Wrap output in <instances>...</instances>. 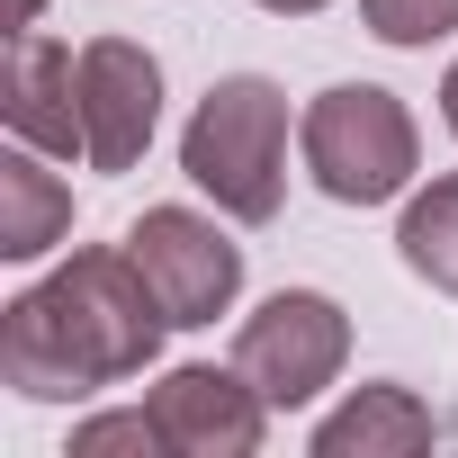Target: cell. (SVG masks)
I'll return each instance as SVG.
<instances>
[{
	"mask_svg": "<svg viewBox=\"0 0 458 458\" xmlns=\"http://www.w3.org/2000/svg\"><path fill=\"white\" fill-rule=\"evenodd\" d=\"M162 333L180 324L162 315L135 252L90 243L0 306V386H19L28 404H81L99 386L144 377L162 360Z\"/></svg>",
	"mask_w": 458,
	"mask_h": 458,
	"instance_id": "1",
	"label": "cell"
},
{
	"mask_svg": "<svg viewBox=\"0 0 458 458\" xmlns=\"http://www.w3.org/2000/svg\"><path fill=\"white\" fill-rule=\"evenodd\" d=\"M180 171L216 198V216L270 225L288 207V90L270 72H225L180 126Z\"/></svg>",
	"mask_w": 458,
	"mask_h": 458,
	"instance_id": "2",
	"label": "cell"
},
{
	"mask_svg": "<svg viewBox=\"0 0 458 458\" xmlns=\"http://www.w3.org/2000/svg\"><path fill=\"white\" fill-rule=\"evenodd\" d=\"M297 153H306V171H315V189H324L333 207H386V198H404L413 171H422V126H413V108H404L395 90H377V81H333V90L306 99Z\"/></svg>",
	"mask_w": 458,
	"mask_h": 458,
	"instance_id": "3",
	"label": "cell"
},
{
	"mask_svg": "<svg viewBox=\"0 0 458 458\" xmlns=\"http://www.w3.org/2000/svg\"><path fill=\"white\" fill-rule=\"evenodd\" d=\"M342 360H351V315H342L324 288H279V297H261V306L234 324V369L261 386L270 413L315 404V395L342 377Z\"/></svg>",
	"mask_w": 458,
	"mask_h": 458,
	"instance_id": "4",
	"label": "cell"
},
{
	"mask_svg": "<svg viewBox=\"0 0 458 458\" xmlns=\"http://www.w3.org/2000/svg\"><path fill=\"white\" fill-rule=\"evenodd\" d=\"M126 252H135V270L153 279V297H162V315L180 333L216 324L225 306L243 297V243L225 234L216 216H198V207H144Z\"/></svg>",
	"mask_w": 458,
	"mask_h": 458,
	"instance_id": "5",
	"label": "cell"
},
{
	"mask_svg": "<svg viewBox=\"0 0 458 458\" xmlns=\"http://www.w3.org/2000/svg\"><path fill=\"white\" fill-rule=\"evenodd\" d=\"M162 126V64L135 37H90L81 46V162L90 171H135Z\"/></svg>",
	"mask_w": 458,
	"mask_h": 458,
	"instance_id": "6",
	"label": "cell"
},
{
	"mask_svg": "<svg viewBox=\"0 0 458 458\" xmlns=\"http://www.w3.org/2000/svg\"><path fill=\"white\" fill-rule=\"evenodd\" d=\"M144 404H153V422H162V449H171V458H252V449H261V431H270L261 386H252L243 369H207V360L171 369Z\"/></svg>",
	"mask_w": 458,
	"mask_h": 458,
	"instance_id": "7",
	"label": "cell"
},
{
	"mask_svg": "<svg viewBox=\"0 0 458 458\" xmlns=\"http://www.w3.org/2000/svg\"><path fill=\"white\" fill-rule=\"evenodd\" d=\"M0 117H10L19 144L72 162L81 153V55L46 28H19L10 46V72H0Z\"/></svg>",
	"mask_w": 458,
	"mask_h": 458,
	"instance_id": "8",
	"label": "cell"
},
{
	"mask_svg": "<svg viewBox=\"0 0 458 458\" xmlns=\"http://www.w3.org/2000/svg\"><path fill=\"white\" fill-rule=\"evenodd\" d=\"M431 440H440V413H431L413 386H395V377L351 386V395L315 422V458H413V449H431Z\"/></svg>",
	"mask_w": 458,
	"mask_h": 458,
	"instance_id": "9",
	"label": "cell"
},
{
	"mask_svg": "<svg viewBox=\"0 0 458 458\" xmlns=\"http://www.w3.org/2000/svg\"><path fill=\"white\" fill-rule=\"evenodd\" d=\"M72 234V189L46 171L37 144L0 153V261H46Z\"/></svg>",
	"mask_w": 458,
	"mask_h": 458,
	"instance_id": "10",
	"label": "cell"
},
{
	"mask_svg": "<svg viewBox=\"0 0 458 458\" xmlns=\"http://www.w3.org/2000/svg\"><path fill=\"white\" fill-rule=\"evenodd\" d=\"M395 252L422 288L458 297V171H440L431 189L404 198V225H395Z\"/></svg>",
	"mask_w": 458,
	"mask_h": 458,
	"instance_id": "11",
	"label": "cell"
},
{
	"mask_svg": "<svg viewBox=\"0 0 458 458\" xmlns=\"http://www.w3.org/2000/svg\"><path fill=\"white\" fill-rule=\"evenodd\" d=\"M360 19L386 46H440L458 37V0H360Z\"/></svg>",
	"mask_w": 458,
	"mask_h": 458,
	"instance_id": "12",
	"label": "cell"
},
{
	"mask_svg": "<svg viewBox=\"0 0 458 458\" xmlns=\"http://www.w3.org/2000/svg\"><path fill=\"white\" fill-rule=\"evenodd\" d=\"M117 449H135V458L162 449L153 404H126V413H90V422H72V449H64V458H117Z\"/></svg>",
	"mask_w": 458,
	"mask_h": 458,
	"instance_id": "13",
	"label": "cell"
},
{
	"mask_svg": "<svg viewBox=\"0 0 458 458\" xmlns=\"http://www.w3.org/2000/svg\"><path fill=\"white\" fill-rule=\"evenodd\" d=\"M440 126H449V135H458V64H449V72H440Z\"/></svg>",
	"mask_w": 458,
	"mask_h": 458,
	"instance_id": "14",
	"label": "cell"
},
{
	"mask_svg": "<svg viewBox=\"0 0 458 458\" xmlns=\"http://www.w3.org/2000/svg\"><path fill=\"white\" fill-rule=\"evenodd\" d=\"M252 10H270V19H315L324 0H252Z\"/></svg>",
	"mask_w": 458,
	"mask_h": 458,
	"instance_id": "15",
	"label": "cell"
},
{
	"mask_svg": "<svg viewBox=\"0 0 458 458\" xmlns=\"http://www.w3.org/2000/svg\"><path fill=\"white\" fill-rule=\"evenodd\" d=\"M37 19H46V0H19V28H37Z\"/></svg>",
	"mask_w": 458,
	"mask_h": 458,
	"instance_id": "16",
	"label": "cell"
}]
</instances>
